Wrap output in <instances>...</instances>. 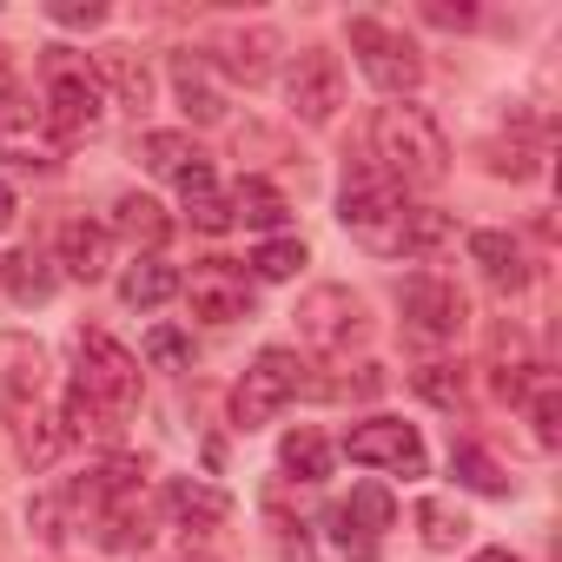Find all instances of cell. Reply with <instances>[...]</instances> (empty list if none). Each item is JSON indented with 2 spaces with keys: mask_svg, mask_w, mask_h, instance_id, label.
Instances as JSON below:
<instances>
[{
  "mask_svg": "<svg viewBox=\"0 0 562 562\" xmlns=\"http://www.w3.org/2000/svg\"><path fill=\"white\" fill-rule=\"evenodd\" d=\"M331 542L351 555V562H378V536H364V529H351L338 509H331Z\"/></svg>",
  "mask_w": 562,
  "mask_h": 562,
  "instance_id": "cell-35",
  "label": "cell"
},
{
  "mask_svg": "<svg viewBox=\"0 0 562 562\" xmlns=\"http://www.w3.org/2000/svg\"><path fill=\"white\" fill-rule=\"evenodd\" d=\"M232 225L278 232V225H285V199H278V186H265V179H238V192H232Z\"/></svg>",
  "mask_w": 562,
  "mask_h": 562,
  "instance_id": "cell-21",
  "label": "cell"
},
{
  "mask_svg": "<svg viewBox=\"0 0 562 562\" xmlns=\"http://www.w3.org/2000/svg\"><path fill=\"white\" fill-rule=\"evenodd\" d=\"M305 391H312V364L299 351H285V345H265L251 358V371L238 378V391H232V424L258 430V424H271L278 411H285L292 397H305Z\"/></svg>",
  "mask_w": 562,
  "mask_h": 562,
  "instance_id": "cell-4",
  "label": "cell"
},
{
  "mask_svg": "<svg viewBox=\"0 0 562 562\" xmlns=\"http://www.w3.org/2000/svg\"><path fill=\"white\" fill-rule=\"evenodd\" d=\"M411 384H417V397H430V404H443V411L463 404V371H457V364H424Z\"/></svg>",
  "mask_w": 562,
  "mask_h": 562,
  "instance_id": "cell-31",
  "label": "cell"
},
{
  "mask_svg": "<svg viewBox=\"0 0 562 562\" xmlns=\"http://www.w3.org/2000/svg\"><path fill=\"white\" fill-rule=\"evenodd\" d=\"M437 245H450V218L430 212V205H411V225H404V258H430Z\"/></svg>",
  "mask_w": 562,
  "mask_h": 562,
  "instance_id": "cell-29",
  "label": "cell"
},
{
  "mask_svg": "<svg viewBox=\"0 0 562 562\" xmlns=\"http://www.w3.org/2000/svg\"><path fill=\"white\" fill-rule=\"evenodd\" d=\"M271 54H278V34H271V27H251V34H218V41L205 47L212 74H232V80H245V87H258V80L271 74Z\"/></svg>",
  "mask_w": 562,
  "mask_h": 562,
  "instance_id": "cell-15",
  "label": "cell"
},
{
  "mask_svg": "<svg viewBox=\"0 0 562 562\" xmlns=\"http://www.w3.org/2000/svg\"><path fill=\"white\" fill-rule=\"evenodd\" d=\"M529 424H536V443H542V450H555V443H562V397H555V384H549V378H536V384H529Z\"/></svg>",
  "mask_w": 562,
  "mask_h": 562,
  "instance_id": "cell-30",
  "label": "cell"
},
{
  "mask_svg": "<svg viewBox=\"0 0 562 562\" xmlns=\"http://www.w3.org/2000/svg\"><path fill=\"white\" fill-rule=\"evenodd\" d=\"M139 159H146L159 179H186V172H192L205 153H199L186 133H146V139H139Z\"/></svg>",
  "mask_w": 562,
  "mask_h": 562,
  "instance_id": "cell-23",
  "label": "cell"
},
{
  "mask_svg": "<svg viewBox=\"0 0 562 562\" xmlns=\"http://www.w3.org/2000/svg\"><path fill=\"white\" fill-rule=\"evenodd\" d=\"M186 212H192L199 232H225V225H232V199H218V186L199 192V199H186Z\"/></svg>",
  "mask_w": 562,
  "mask_h": 562,
  "instance_id": "cell-34",
  "label": "cell"
},
{
  "mask_svg": "<svg viewBox=\"0 0 562 562\" xmlns=\"http://www.w3.org/2000/svg\"><path fill=\"white\" fill-rule=\"evenodd\" d=\"M0 87H8V54H0Z\"/></svg>",
  "mask_w": 562,
  "mask_h": 562,
  "instance_id": "cell-40",
  "label": "cell"
},
{
  "mask_svg": "<svg viewBox=\"0 0 562 562\" xmlns=\"http://www.w3.org/2000/svg\"><path fill=\"white\" fill-rule=\"evenodd\" d=\"M179 285H186V278H179L166 258H133L126 278H120V299H126L133 312H159L166 299H179Z\"/></svg>",
  "mask_w": 562,
  "mask_h": 562,
  "instance_id": "cell-19",
  "label": "cell"
},
{
  "mask_svg": "<svg viewBox=\"0 0 562 562\" xmlns=\"http://www.w3.org/2000/svg\"><path fill=\"white\" fill-rule=\"evenodd\" d=\"M172 93H179V106H186V120H199V126H218L225 120V87H218V74H212V60L205 54H172Z\"/></svg>",
  "mask_w": 562,
  "mask_h": 562,
  "instance_id": "cell-14",
  "label": "cell"
},
{
  "mask_svg": "<svg viewBox=\"0 0 562 562\" xmlns=\"http://www.w3.org/2000/svg\"><path fill=\"white\" fill-rule=\"evenodd\" d=\"M93 80H106L113 93H120V106H146L153 100V74H146V60L133 54V47H100V60H93Z\"/></svg>",
  "mask_w": 562,
  "mask_h": 562,
  "instance_id": "cell-20",
  "label": "cell"
},
{
  "mask_svg": "<svg viewBox=\"0 0 562 562\" xmlns=\"http://www.w3.org/2000/svg\"><path fill=\"white\" fill-rule=\"evenodd\" d=\"M14 225V186H0V232Z\"/></svg>",
  "mask_w": 562,
  "mask_h": 562,
  "instance_id": "cell-38",
  "label": "cell"
},
{
  "mask_svg": "<svg viewBox=\"0 0 562 562\" xmlns=\"http://www.w3.org/2000/svg\"><path fill=\"white\" fill-rule=\"evenodd\" d=\"M186 299H192V318H205V325H238V318H251V278L232 265V258H205L199 271H192V285H179Z\"/></svg>",
  "mask_w": 562,
  "mask_h": 562,
  "instance_id": "cell-12",
  "label": "cell"
},
{
  "mask_svg": "<svg viewBox=\"0 0 562 562\" xmlns=\"http://www.w3.org/2000/svg\"><path fill=\"white\" fill-rule=\"evenodd\" d=\"M186 562H205V555H186Z\"/></svg>",
  "mask_w": 562,
  "mask_h": 562,
  "instance_id": "cell-41",
  "label": "cell"
},
{
  "mask_svg": "<svg viewBox=\"0 0 562 562\" xmlns=\"http://www.w3.org/2000/svg\"><path fill=\"white\" fill-rule=\"evenodd\" d=\"M450 470H457V483H470V490H483V496H503V490H509V476L496 470V457L476 450V443H457V450H450Z\"/></svg>",
  "mask_w": 562,
  "mask_h": 562,
  "instance_id": "cell-26",
  "label": "cell"
},
{
  "mask_svg": "<svg viewBox=\"0 0 562 562\" xmlns=\"http://www.w3.org/2000/svg\"><path fill=\"white\" fill-rule=\"evenodd\" d=\"M113 232H120L126 245H139L146 258H159V245L172 238V218H166L159 199H146V192H120V199H113Z\"/></svg>",
  "mask_w": 562,
  "mask_h": 562,
  "instance_id": "cell-16",
  "label": "cell"
},
{
  "mask_svg": "<svg viewBox=\"0 0 562 562\" xmlns=\"http://www.w3.org/2000/svg\"><path fill=\"white\" fill-rule=\"evenodd\" d=\"M139 404V358L106 338V331H80L74 338V384H67V437H113Z\"/></svg>",
  "mask_w": 562,
  "mask_h": 562,
  "instance_id": "cell-1",
  "label": "cell"
},
{
  "mask_svg": "<svg viewBox=\"0 0 562 562\" xmlns=\"http://www.w3.org/2000/svg\"><path fill=\"white\" fill-rule=\"evenodd\" d=\"M0 271H8V299H14V305H47V299H54V258L14 251Z\"/></svg>",
  "mask_w": 562,
  "mask_h": 562,
  "instance_id": "cell-22",
  "label": "cell"
},
{
  "mask_svg": "<svg viewBox=\"0 0 562 562\" xmlns=\"http://www.w3.org/2000/svg\"><path fill=\"white\" fill-rule=\"evenodd\" d=\"M54 265L80 285H100L106 265H113V232L106 225H87V218H67L60 225V245H54Z\"/></svg>",
  "mask_w": 562,
  "mask_h": 562,
  "instance_id": "cell-13",
  "label": "cell"
},
{
  "mask_svg": "<svg viewBox=\"0 0 562 562\" xmlns=\"http://www.w3.org/2000/svg\"><path fill=\"white\" fill-rule=\"evenodd\" d=\"M371 146H378V172L391 186L430 192V186L450 179V139H443V126L424 106H384L371 120Z\"/></svg>",
  "mask_w": 562,
  "mask_h": 562,
  "instance_id": "cell-2",
  "label": "cell"
},
{
  "mask_svg": "<svg viewBox=\"0 0 562 562\" xmlns=\"http://www.w3.org/2000/svg\"><path fill=\"white\" fill-rule=\"evenodd\" d=\"M299 265H305V245H299V238H265V245L251 251V271L265 278V285H278V278H299Z\"/></svg>",
  "mask_w": 562,
  "mask_h": 562,
  "instance_id": "cell-28",
  "label": "cell"
},
{
  "mask_svg": "<svg viewBox=\"0 0 562 562\" xmlns=\"http://www.w3.org/2000/svg\"><path fill=\"white\" fill-rule=\"evenodd\" d=\"M424 21H430V27H470V21H476V8H463V0H457V8H450V0H430Z\"/></svg>",
  "mask_w": 562,
  "mask_h": 562,
  "instance_id": "cell-37",
  "label": "cell"
},
{
  "mask_svg": "<svg viewBox=\"0 0 562 562\" xmlns=\"http://www.w3.org/2000/svg\"><path fill=\"white\" fill-rule=\"evenodd\" d=\"M338 218L345 232L364 245V251H384L397 258L404 251V225H411V205H404V186H391L378 166H358L338 192Z\"/></svg>",
  "mask_w": 562,
  "mask_h": 562,
  "instance_id": "cell-3",
  "label": "cell"
},
{
  "mask_svg": "<svg viewBox=\"0 0 562 562\" xmlns=\"http://www.w3.org/2000/svg\"><path fill=\"white\" fill-rule=\"evenodd\" d=\"M470 258L483 265V278H490V285H503V292H522V285H529L522 245H516L509 232H470Z\"/></svg>",
  "mask_w": 562,
  "mask_h": 562,
  "instance_id": "cell-18",
  "label": "cell"
},
{
  "mask_svg": "<svg viewBox=\"0 0 562 562\" xmlns=\"http://www.w3.org/2000/svg\"><path fill=\"white\" fill-rule=\"evenodd\" d=\"M278 463H285L299 483H325V476H331V443H325L318 430H292L285 450H278Z\"/></svg>",
  "mask_w": 562,
  "mask_h": 562,
  "instance_id": "cell-24",
  "label": "cell"
},
{
  "mask_svg": "<svg viewBox=\"0 0 562 562\" xmlns=\"http://www.w3.org/2000/svg\"><path fill=\"white\" fill-rule=\"evenodd\" d=\"M345 457L364 463V470H391V476H424L430 470V450H424L417 424H404V417H364V424H351Z\"/></svg>",
  "mask_w": 562,
  "mask_h": 562,
  "instance_id": "cell-6",
  "label": "cell"
},
{
  "mask_svg": "<svg viewBox=\"0 0 562 562\" xmlns=\"http://www.w3.org/2000/svg\"><path fill=\"white\" fill-rule=\"evenodd\" d=\"M47 126H54V139H80V133H93L100 126V113H106V93H100V80H93V67H74V60H47Z\"/></svg>",
  "mask_w": 562,
  "mask_h": 562,
  "instance_id": "cell-8",
  "label": "cell"
},
{
  "mask_svg": "<svg viewBox=\"0 0 562 562\" xmlns=\"http://www.w3.org/2000/svg\"><path fill=\"white\" fill-rule=\"evenodd\" d=\"M470 562H516V555H509V549H476Z\"/></svg>",
  "mask_w": 562,
  "mask_h": 562,
  "instance_id": "cell-39",
  "label": "cell"
},
{
  "mask_svg": "<svg viewBox=\"0 0 562 562\" xmlns=\"http://www.w3.org/2000/svg\"><path fill=\"white\" fill-rule=\"evenodd\" d=\"M0 159H14V166H54L60 159V139L47 126V106L27 93V87H0Z\"/></svg>",
  "mask_w": 562,
  "mask_h": 562,
  "instance_id": "cell-7",
  "label": "cell"
},
{
  "mask_svg": "<svg viewBox=\"0 0 562 562\" xmlns=\"http://www.w3.org/2000/svg\"><path fill=\"white\" fill-rule=\"evenodd\" d=\"M292 318H299V338L312 351H345L351 338H364V305L351 285H312Z\"/></svg>",
  "mask_w": 562,
  "mask_h": 562,
  "instance_id": "cell-11",
  "label": "cell"
},
{
  "mask_svg": "<svg viewBox=\"0 0 562 562\" xmlns=\"http://www.w3.org/2000/svg\"><path fill=\"white\" fill-rule=\"evenodd\" d=\"M490 172L529 179V172H536V153H529V146H490Z\"/></svg>",
  "mask_w": 562,
  "mask_h": 562,
  "instance_id": "cell-36",
  "label": "cell"
},
{
  "mask_svg": "<svg viewBox=\"0 0 562 562\" xmlns=\"http://www.w3.org/2000/svg\"><path fill=\"white\" fill-rule=\"evenodd\" d=\"M463 325H470V305H463V292L450 285V278L417 271L411 285H404V331L417 345H450Z\"/></svg>",
  "mask_w": 562,
  "mask_h": 562,
  "instance_id": "cell-9",
  "label": "cell"
},
{
  "mask_svg": "<svg viewBox=\"0 0 562 562\" xmlns=\"http://www.w3.org/2000/svg\"><path fill=\"white\" fill-rule=\"evenodd\" d=\"M146 358H153V364H166V371H179V364L192 358V345H186V331L159 325V331H146Z\"/></svg>",
  "mask_w": 562,
  "mask_h": 562,
  "instance_id": "cell-33",
  "label": "cell"
},
{
  "mask_svg": "<svg viewBox=\"0 0 562 562\" xmlns=\"http://www.w3.org/2000/svg\"><path fill=\"white\" fill-rule=\"evenodd\" d=\"M338 516H345L351 529L378 536V529H391V522H397V503H391V490H384V483H358V490H351V503H338Z\"/></svg>",
  "mask_w": 562,
  "mask_h": 562,
  "instance_id": "cell-25",
  "label": "cell"
},
{
  "mask_svg": "<svg viewBox=\"0 0 562 562\" xmlns=\"http://www.w3.org/2000/svg\"><path fill=\"white\" fill-rule=\"evenodd\" d=\"M285 100H292V113L305 126H331L338 106H345V67H338V54L331 47H305L292 60V74H285Z\"/></svg>",
  "mask_w": 562,
  "mask_h": 562,
  "instance_id": "cell-10",
  "label": "cell"
},
{
  "mask_svg": "<svg viewBox=\"0 0 562 562\" xmlns=\"http://www.w3.org/2000/svg\"><path fill=\"white\" fill-rule=\"evenodd\" d=\"M351 54H358L364 80H371L378 93H391V100L417 93V80H424V60H417V47H411L404 34H391L384 21H351Z\"/></svg>",
  "mask_w": 562,
  "mask_h": 562,
  "instance_id": "cell-5",
  "label": "cell"
},
{
  "mask_svg": "<svg viewBox=\"0 0 562 562\" xmlns=\"http://www.w3.org/2000/svg\"><path fill=\"white\" fill-rule=\"evenodd\" d=\"M47 21L54 27H100L106 21V0H47Z\"/></svg>",
  "mask_w": 562,
  "mask_h": 562,
  "instance_id": "cell-32",
  "label": "cell"
},
{
  "mask_svg": "<svg viewBox=\"0 0 562 562\" xmlns=\"http://www.w3.org/2000/svg\"><path fill=\"white\" fill-rule=\"evenodd\" d=\"M417 529H424V542H430V549H457V542L470 536L463 509H450L443 496H424V503H417Z\"/></svg>",
  "mask_w": 562,
  "mask_h": 562,
  "instance_id": "cell-27",
  "label": "cell"
},
{
  "mask_svg": "<svg viewBox=\"0 0 562 562\" xmlns=\"http://www.w3.org/2000/svg\"><path fill=\"white\" fill-rule=\"evenodd\" d=\"M166 509H172V522H186V529H218V522L232 516V496L212 490V483H199V476H172V483H166Z\"/></svg>",
  "mask_w": 562,
  "mask_h": 562,
  "instance_id": "cell-17",
  "label": "cell"
}]
</instances>
